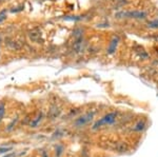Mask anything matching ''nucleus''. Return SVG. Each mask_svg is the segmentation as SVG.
I'll use <instances>...</instances> for the list:
<instances>
[{
  "mask_svg": "<svg viewBox=\"0 0 158 157\" xmlns=\"http://www.w3.org/2000/svg\"><path fill=\"white\" fill-rule=\"evenodd\" d=\"M117 117V113L116 112H111L109 114L104 115L101 119L95 122V124L93 125V130H97V129L101 128L102 125H110V124H113L116 120Z\"/></svg>",
  "mask_w": 158,
  "mask_h": 157,
  "instance_id": "obj_1",
  "label": "nucleus"
},
{
  "mask_svg": "<svg viewBox=\"0 0 158 157\" xmlns=\"http://www.w3.org/2000/svg\"><path fill=\"white\" fill-rule=\"evenodd\" d=\"M93 117H94V112L92 113H87V114L82 115L80 116L79 118H77L76 120H75V125L78 127V128H81V127H84V125H87L91 122V121L93 120Z\"/></svg>",
  "mask_w": 158,
  "mask_h": 157,
  "instance_id": "obj_2",
  "label": "nucleus"
},
{
  "mask_svg": "<svg viewBox=\"0 0 158 157\" xmlns=\"http://www.w3.org/2000/svg\"><path fill=\"white\" fill-rule=\"evenodd\" d=\"M117 16L119 17H129V18H135V19H143L147 17V13L143 11H131V12H122V13L117 14Z\"/></svg>",
  "mask_w": 158,
  "mask_h": 157,
  "instance_id": "obj_3",
  "label": "nucleus"
},
{
  "mask_svg": "<svg viewBox=\"0 0 158 157\" xmlns=\"http://www.w3.org/2000/svg\"><path fill=\"white\" fill-rule=\"evenodd\" d=\"M145 127H147V122H145V120H139L138 122H136V123L133 125L132 131H134V132H141V131H143V130H145Z\"/></svg>",
  "mask_w": 158,
  "mask_h": 157,
  "instance_id": "obj_4",
  "label": "nucleus"
},
{
  "mask_svg": "<svg viewBox=\"0 0 158 157\" xmlns=\"http://www.w3.org/2000/svg\"><path fill=\"white\" fill-rule=\"evenodd\" d=\"M118 41H119L118 37H114L113 39H112V41L110 42V46L108 48V54H113V53H115L117 44H118Z\"/></svg>",
  "mask_w": 158,
  "mask_h": 157,
  "instance_id": "obj_5",
  "label": "nucleus"
},
{
  "mask_svg": "<svg viewBox=\"0 0 158 157\" xmlns=\"http://www.w3.org/2000/svg\"><path fill=\"white\" fill-rule=\"evenodd\" d=\"M117 152H119V153H126L129 151V146L126 144V142H117L115 144V148H114Z\"/></svg>",
  "mask_w": 158,
  "mask_h": 157,
  "instance_id": "obj_6",
  "label": "nucleus"
},
{
  "mask_svg": "<svg viewBox=\"0 0 158 157\" xmlns=\"http://www.w3.org/2000/svg\"><path fill=\"white\" fill-rule=\"evenodd\" d=\"M42 119V114H38L37 116L35 117V119L33 121H31V127H33V128H36L37 125H38V123L41 121Z\"/></svg>",
  "mask_w": 158,
  "mask_h": 157,
  "instance_id": "obj_7",
  "label": "nucleus"
},
{
  "mask_svg": "<svg viewBox=\"0 0 158 157\" xmlns=\"http://www.w3.org/2000/svg\"><path fill=\"white\" fill-rule=\"evenodd\" d=\"M59 113H60V110H59V109L53 108L51 111H50V116H51L52 118H56L59 115Z\"/></svg>",
  "mask_w": 158,
  "mask_h": 157,
  "instance_id": "obj_8",
  "label": "nucleus"
},
{
  "mask_svg": "<svg viewBox=\"0 0 158 157\" xmlns=\"http://www.w3.org/2000/svg\"><path fill=\"white\" fill-rule=\"evenodd\" d=\"M148 26L151 29H158V19L152 20L148 23Z\"/></svg>",
  "mask_w": 158,
  "mask_h": 157,
  "instance_id": "obj_9",
  "label": "nucleus"
},
{
  "mask_svg": "<svg viewBox=\"0 0 158 157\" xmlns=\"http://www.w3.org/2000/svg\"><path fill=\"white\" fill-rule=\"evenodd\" d=\"M5 19H7V11L3 10L0 12V23L3 22Z\"/></svg>",
  "mask_w": 158,
  "mask_h": 157,
  "instance_id": "obj_10",
  "label": "nucleus"
},
{
  "mask_svg": "<svg viewBox=\"0 0 158 157\" xmlns=\"http://www.w3.org/2000/svg\"><path fill=\"white\" fill-rule=\"evenodd\" d=\"M65 20L77 21V20H81V17H80V16H67V17H65Z\"/></svg>",
  "mask_w": 158,
  "mask_h": 157,
  "instance_id": "obj_11",
  "label": "nucleus"
},
{
  "mask_svg": "<svg viewBox=\"0 0 158 157\" xmlns=\"http://www.w3.org/2000/svg\"><path fill=\"white\" fill-rule=\"evenodd\" d=\"M4 112H5V107H4V103H0V120L2 119V117H3L4 115Z\"/></svg>",
  "mask_w": 158,
  "mask_h": 157,
  "instance_id": "obj_12",
  "label": "nucleus"
},
{
  "mask_svg": "<svg viewBox=\"0 0 158 157\" xmlns=\"http://www.w3.org/2000/svg\"><path fill=\"white\" fill-rule=\"evenodd\" d=\"M16 156H18V155L13 152V153H10V154H7V155H5L4 157H16Z\"/></svg>",
  "mask_w": 158,
  "mask_h": 157,
  "instance_id": "obj_13",
  "label": "nucleus"
},
{
  "mask_svg": "<svg viewBox=\"0 0 158 157\" xmlns=\"http://www.w3.org/2000/svg\"><path fill=\"white\" fill-rule=\"evenodd\" d=\"M22 9H23L22 7H17L16 10H12V12H13V13H16V12H20V11H22Z\"/></svg>",
  "mask_w": 158,
  "mask_h": 157,
  "instance_id": "obj_14",
  "label": "nucleus"
},
{
  "mask_svg": "<svg viewBox=\"0 0 158 157\" xmlns=\"http://www.w3.org/2000/svg\"><path fill=\"white\" fill-rule=\"evenodd\" d=\"M114 1H116L117 3H124L126 2V0H114Z\"/></svg>",
  "mask_w": 158,
  "mask_h": 157,
  "instance_id": "obj_15",
  "label": "nucleus"
},
{
  "mask_svg": "<svg viewBox=\"0 0 158 157\" xmlns=\"http://www.w3.org/2000/svg\"><path fill=\"white\" fill-rule=\"evenodd\" d=\"M9 150H10V149H0V153H5V152Z\"/></svg>",
  "mask_w": 158,
  "mask_h": 157,
  "instance_id": "obj_16",
  "label": "nucleus"
},
{
  "mask_svg": "<svg viewBox=\"0 0 158 157\" xmlns=\"http://www.w3.org/2000/svg\"><path fill=\"white\" fill-rule=\"evenodd\" d=\"M42 157H48V155H46L45 152H42Z\"/></svg>",
  "mask_w": 158,
  "mask_h": 157,
  "instance_id": "obj_17",
  "label": "nucleus"
}]
</instances>
